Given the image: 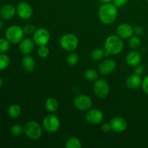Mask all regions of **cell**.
<instances>
[{"label": "cell", "mask_w": 148, "mask_h": 148, "mask_svg": "<svg viewBox=\"0 0 148 148\" xmlns=\"http://www.w3.org/2000/svg\"><path fill=\"white\" fill-rule=\"evenodd\" d=\"M117 14V7L111 3H104L98 10V17L100 20L101 23L107 25L113 24L115 22Z\"/></svg>", "instance_id": "1"}, {"label": "cell", "mask_w": 148, "mask_h": 148, "mask_svg": "<svg viewBox=\"0 0 148 148\" xmlns=\"http://www.w3.org/2000/svg\"><path fill=\"white\" fill-rule=\"evenodd\" d=\"M106 51L110 54H119L124 49V43L122 38L119 36L111 35L106 38L104 43Z\"/></svg>", "instance_id": "2"}, {"label": "cell", "mask_w": 148, "mask_h": 148, "mask_svg": "<svg viewBox=\"0 0 148 148\" xmlns=\"http://www.w3.org/2000/svg\"><path fill=\"white\" fill-rule=\"evenodd\" d=\"M59 44L64 50L72 52L77 49L79 40L75 35L72 33H66L61 37Z\"/></svg>", "instance_id": "3"}, {"label": "cell", "mask_w": 148, "mask_h": 148, "mask_svg": "<svg viewBox=\"0 0 148 148\" xmlns=\"http://www.w3.org/2000/svg\"><path fill=\"white\" fill-rule=\"evenodd\" d=\"M23 29L19 25H11L7 29L5 32V37L9 41L13 44L20 43L24 36Z\"/></svg>", "instance_id": "4"}, {"label": "cell", "mask_w": 148, "mask_h": 148, "mask_svg": "<svg viewBox=\"0 0 148 148\" xmlns=\"http://www.w3.org/2000/svg\"><path fill=\"white\" fill-rule=\"evenodd\" d=\"M24 132L28 138L37 140L41 137L43 131L42 127L38 123L34 121H30L25 124Z\"/></svg>", "instance_id": "5"}, {"label": "cell", "mask_w": 148, "mask_h": 148, "mask_svg": "<svg viewBox=\"0 0 148 148\" xmlns=\"http://www.w3.org/2000/svg\"><path fill=\"white\" fill-rule=\"evenodd\" d=\"M61 123L59 118L53 114H49L43 121V127L44 130L49 133H55L59 131Z\"/></svg>", "instance_id": "6"}, {"label": "cell", "mask_w": 148, "mask_h": 148, "mask_svg": "<svg viewBox=\"0 0 148 148\" xmlns=\"http://www.w3.org/2000/svg\"><path fill=\"white\" fill-rule=\"evenodd\" d=\"M95 95L99 98H106L110 92L109 85L105 79H98L93 85Z\"/></svg>", "instance_id": "7"}, {"label": "cell", "mask_w": 148, "mask_h": 148, "mask_svg": "<svg viewBox=\"0 0 148 148\" xmlns=\"http://www.w3.org/2000/svg\"><path fill=\"white\" fill-rule=\"evenodd\" d=\"M73 103L75 108L77 110L85 111L90 109L92 105V101L88 95H85V94H80V95H77L74 98Z\"/></svg>", "instance_id": "8"}, {"label": "cell", "mask_w": 148, "mask_h": 148, "mask_svg": "<svg viewBox=\"0 0 148 148\" xmlns=\"http://www.w3.org/2000/svg\"><path fill=\"white\" fill-rule=\"evenodd\" d=\"M51 35L49 30L44 27L37 29L33 33V41L37 46H45L50 40Z\"/></svg>", "instance_id": "9"}, {"label": "cell", "mask_w": 148, "mask_h": 148, "mask_svg": "<svg viewBox=\"0 0 148 148\" xmlns=\"http://www.w3.org/2000/svg\"><path fill=\"white\" fill-rule=\"evenodd\" d=\"M17 14L20 18L23 20H27L33 15V7L29 3L26 1H21L16 7Z\"/></svg>", "instance_id": "10"}, {"label": "cell", "mask_w": 148, "mask_h": 148, "mask_svg": "<svg viewBox=\"0 0 148 148\" xmlns=\"http://www.w3.org/2000/svg\"><path fill=\"white\" fill-rule=\"evenodd\" d=\"M104 118L103 113L99 109H89L85 115V119L89 124L96 125L101 124Z\"/></svg>", "instance_id": "11"}, {"label": "cell", "mask_w": 148, "mask_h": 148, "mask_svg": "<svg viewBox=\"0 0 148 148\" xmlns=\"http://www.w3.org/2000/svg\"><path fill=\"white\" fill-rule=\"evenodd\" d=\"M116 67V61L112 59H107L101 62L98 66V72L103 75H108L115 70Z\"/></svg>", "instance_id": "12"}, {"label": "cell", "mask_w": 148, "mask_h": 148, "mask_svg": "<svg viewBox=\"0 0 148 148\" xmlns=\"http://www.w3.org/2000/svg\"><path fill=\"white\" fill-rule=\"evenodd\" d=\"M111 130L115 132L120 133L125 131L127 128V122L122 117H114L110 121Z\"/></svg>", "instance_id": "13"}, {"label": "cell", "mask_w": 148, "mask_h": 148, "mask_svg": "<svg viewBox=\"0 0 148 148\" xmlns=\"http://www.w3.org/2000/svg\"><path fill=\"white\" fill-rule=\"evenodd\" d=\"M116 34L122 39L130 38L134 34V28L127 23H122L116 28Z\"/></svg>", "instance_id": "14"}, {"label": "cell", "mask_w": 148, "mask_h": 148, "mask_svg": "<svg viewBox=\"0 0 148 148\" xmlns=\"http://www.w3.org/2000/svg\"><path fill=\"white\" fill-rule=\"evenodd\" d=\"M143 79L140 75L134 73L130 75L126 80V86L131 90H135L142 85Z\"/></svg>", "instance_id": "15"}, {"label": "cell", "mask_w": 148, "mask_h": 148, "mask_svg": "<svg viewBox=\"0 0 148 148\" xmlns=\"http://www.w3.org/2000/svg\"><path fill=\"white\" fill-rule=\"evenodd\" d=\"M142 61V55L137 51L134 50L130 51L126 57V62L129 66L135 67L140 64Z\"/></svg>", "instance_id": "16"}, {"label": "cell", "mask_w": 148, "mask_h": 148, "mask_svg": "<svg viewBox=\"0 0 148 148\" xmlns=\"http://www.w3.org/2000/svg\"><path fill=\"white\" fill-rule=\"evenodd\" d=\"M34 41L30 38L23 39L19 44V50L23 54H29L34 49Z\"/></svg>", "instance_id": "17"}, {"label": "cell", "mask_w": 148, "mask_h": 148, "mask_svg": "<svg viewBox=\"0 0 148 148\" xmlns=\"http://www.w3.org/2000/svg\"><path fill=\"white\" fill-rule=\"evenodd\" d=\"M16 8L12 4H5L0 10V15L4 20H10L15 15Z\"/></svg>", "instance_id": "18"}, {"label": "cell", "mask_w": 148, "mask_h": 148, "mask_svg": "<svg viewBox=\"0 0 148 148\" xmlns=\"http://www.w3.org/2000/svg\"><path fill=\"white\" fill-rule=\"evenodd\" d=\"M22 64H23V69L27 73L33 72L36 68V62L33 59V56L28 54H26L22 59Z\"/></svg>", "instance_id": "19"}, {"label": "cell", "mask_w": 148, "mask_h": 148, "mask_svg": "<svg viewBox=\"0 0 148 148\" xmlns=\"http://www.w3.org/2000/svg\"><path fill=\"white\" fill-rule=\"evenodd\" d=\"M59 103L56 98H49L45 102V108L49 112L54 113L57 111Z\"/></svg>", "instance_id": "20"}, {"label": "cell", "mask_w": 148, "mask_h": 148, "mask_svg": "<svg viewBox=\"0 0 148 148\" xmlns=\"http://www.w3.org/2000/svg\"><path fill=\"white\" fill-rule=\"evenodd\" d=\"M21 108L17 104H12V105H11L8 108V111H7L9 116L12 119H16L19 117L20 114H21Z\"/></svg>", "instance_id": "21"}, {"label": "cell", "mask_w": 148, "mask_h": 148, "mask_svg": "<svg viewBox=\"0 0 148 148\" xmlns=\"http://www.w3.org/2000/svg\"><path fill=\"white\" fill-rule=\"evenodd\" d=\"M65 147L66 148H81L82 143L77 137H72L66 140Z\"/></svg>", "instance_id": "22"}, {"label": "cell", "mask_w": 148, "mask_h": 148, "mask_svg": "<svg viewBox=\"0 0 148 148\" xmlns=\"http://www.w3.org/2000/svg\"><path fill=\"white\" fill-rule=\"evenodd\" d=\"M84 77L88 81H95L98 78V73L96 70L93 69H88L84 73Z\"/></svg>", "instance_id": "23"}, {"label": "cell", "mask_w": 148, "mask_h": 148, "mask_svg": "<svg viewBox=\"0 0 148 148\" xmlns=\"http://www.w3.org/2000/svg\"><path fill=\"white\" fill-rule=\"evenodd\" d=\"M105 56V51L101 48H96L93 49L90 53V56L94 61H99Z\"/></svg>", "instance_id": "24"}, {"label": "cell", "mask_w": 148, "mask_h": 148, "mask_svg": "<svg viewBox=\"0 0 148 148\" xmlns=\"http://www.w3.org/2000/svg\"><path fill=\"white\" fill-rule=\"evenodd\" d=\"M10 64V59L4 53L0 54V71L4 70L9 66Z\"/></svg>", "instance_id": "25"}, {"label": "cell", "mask_w": 148, "mask_h": 148, "mask_svg": "<svg viewBox=\"0 0 148 148\" xmlns=\"http://www.w3.org/2000/svg\"><path fill=\"white\" fill-rule=\"evenodd\" d=\"M129 45H130L131 49L136 50V49H138L140 46V45H141V40H140V38H139V36H132L131 38H130Z\"/></svg>", "instance_id": "26"}, {"label": "cell", "mask_w": 148, "mask_h": 148, "mask_svg": "<svg viewBox=\"0 0 148 148\" xmlns=\"http://www.w3.org/2000/svg\"><path fill=\"white\" fill-rule=\"evenodd\" d=\"M10 132L14 137H19L24 132V127H22L20 124H14L10 129Z\"/></svg>", "instance_id": "27"}, {"label": "cell", "mask_w": 148, "mask_h": 148, "mask_svg": "<svg viewBox=\"0 0 148 148\" xmlns=\"http://www.w3.org/2000/svg\"><path fill=\"white\" fill-rule=\"evenodd\" d=\"M66 62L70 66H75L79 62V56L75 52H72L66 57Z\"/></svg>", "instance_id": "28"}, {"label": "cell", "mask_w": 148, "mask_h": 148, "mask_svg": "<svg viewBox=\"0 0 148 148\" xmlns=\"http://www.w3.org/2000/svg\"><path fill=\"white\" fill-rule=\"evenodd\" d=\"M10 49V42L7 38H0V53H4Z\"/></svg>", "instance_id": "29"}, {"label": "cell", "mask_w": 148, "mask_h": 148, "mask_svg": "<svg viewBox=\"0 0 148 148\" xmlns=\"http://www.w3.org/2000/svg\"><path fill=\"white\" fill-rule=\"evenodd\" d=\"M49 47L46 46V45L45 46H39L38 49L37 51V53L40 58H46L49 56Z\"/></svg>", "instance_id": "30"}, {"label": "cell", "mask_w": 148, "mask_h": 148, "mask_svg": "<svg viewBox=\"0 0 148 148\" xmlns=\"http://www.w3.org/2000/svg\"><path fill=\"white\" fill-rule=\"evenodd\" d=\"M23 31L26 35H31L33 34L36 31V27L33 24H27L23 27Z\"/></svg>", "instance_id": "31"}, {"label": "cell", "mask_w": 148, "mask_h": 148, "mask_svg": "<svg viewBox=\"0 0 148 148\" xmlns=\"http://www.w3.org/2000/svg\"><path fill=\"white\" fill-rule=\"evenodd\" d=\"M141 86L143 91H144L147 95H148V75L143 79V82H142Z\"/></svg>", "instance_id": "32"}, {"label": "cell", "mask_w": 148, "mask_h": 148, "mask_svg": "<svg viewBox=\"0 0 148 148\" xmlns=\"http://www.w3.org/2000/svg\"><path fill=\"white\" fill-rule=\"evenodd\" d=\"M112 1L116 7H122L127 4L128 0H113Z\"/></svg>", "instance_id": "33"}, {"label": "cell", "mask_w": 148, "mask_h": 148, "mask_svg": "<svg viewBox=\"0 0 148 148\" xmlns=\"http://www.w3.org/2000/svg\"><path fill=\"white\" fill-rule=\"evenodd\" d=\"M134 33H135L136 36H140L144 33V29L142 26H136L134 28Z\"/></svg>", "instance_id": "34"}, {"label": "cell", "mask_w": 148, "mask_h": 148, "mask_svg": "<svg viewBox=\"0 0 148 148\" xmlns=\"http://www.w3.org/2000/svg\"><path fill=\"white\" fill-rule=\"evenodd\" d=\"M101 130L103 132L108 133L111 130V127L110 123H104L102 126H101Z\"/></svg>", "instance_id": "35"}, {"label": "cell", "mask_w": 148, "mask_h": 148, "mask_svg": "<svg viewBox=\"0 0 148 148\" xmlns=\"http://www.w3.org/2000/svg\"><path fill=\"white\" fill-rule=\"evenodd\" d=\"M144 71H145L144 66H142V65L140 64H139L138 66H135V69H134V72H135V73L138 74V75H140L144 72Z\"/></svg>", "instance_id": "36"}, {"label": "cell", "mask_w": 148, "mask_h": 148, "mask_svg": "<svg viewBox=\"0 0 148 148\" xmlns=\"http://www.w3.org/2000/svg\"><path fill=\"white\" fill-rule=\"evenodd\" d=\"M99 1L104 4V3H110L111 1H112L113 0H99Z\"/></svg>", "instance_id": "37"}, {"label": "cell", "mask_w": 148, "mask_h": 148, "mask_svg": "<svg viewBox=\"0 0 148 148\" xmlns=\"http://www.w3.org/2000/svg\"><path fill=\"white\" fill-rule=\"evenodd\" d=\"M3 27H4V23L0 20V30L3 28Z\"/></svg>", "instance_id": "38"}, {"label": "cell", "mask_w": 148, "mask_h": 148, "mask_svg": "<svg viewBox=\"0 0 148 148\" xmlns=\"http://www.w3.org/2000/svg\"><path fill=\"white\" fill-rule=\"evenodd\" d=\"M2 85H3V80H2V79L0 77V88L2 87Z\"/></svg>", "instance_id": "39"}, {"label": "cell", "mask_w": 148, "mask_h": 148, "mask_svg": "<svg viewBox=\"0 0 148 148\" xmlns=\"http://www.w3.org/2000/svg\"><path fill=\"white\" fill-rule=\"evenodd\" d=\"M147 2H148V0H147Z\"/></svg>", "instance_id": "40"}]
</instances>
